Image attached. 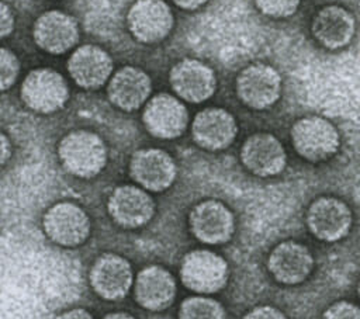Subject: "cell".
<instances>
[{
	"label": "cell",
	"mask_w": 360,
	"mask_h": 319,
	"mask_svg": "<svg viewBox=\"0 0 360 319\" xmlns=\"http://www.w3.org/2000/svg\"><path fill=\"white\" fill-rule=\"evenodd\" d=\"M134 297L143 309L153 312L165 311L174 301L176 280L162 266H146L136 274Z\"/></svg>",
	"instance_id": "44dd1931"
},
{
	"label": "cell",
	"mask_w": 360,
	"mask_h": 319,
	"mask_svg": "<svg viewBox=\"0 0 360 319\" xmlns=\"http://www.w3.org/2000/svg\"><path fill=\"white\" fill-rule=\"evenodd\" d=\"M312 37L323 48L336 51L347 46L356 32L354 15L345 7L328 4L319 8L311 22Z\"/></svg>",
	"instance_id": "ffe728a7"
},
{
	"label": "cell",
	"mask_w": 360,
	"mask_h": 319,
	"mask_svg": "<svg viewBox=\"0 0 360 319\" xmlns=\"http://www.w3.org/2000/svg\"><path fill=\"white\" fill-rule=\"evenodd\" d=\"M20 97L30 110L39 114H52L66 104L69 87L59 72L49 67H37L24 77Z\"/></svg>",
	"instance_id": "3957f363"
},
{
	"label": "cell",
	"mask_w": 360,
	"mask_h": 319,
	"mask_svg": "<svg viewBox=\"0 0 360 319\" xmlns=\"http://www.w3.org/2000/svg\"><path fill=\"white\" fill-rule=\"evenodd\" d=\"M103 319H136V318H134L132 315L125 313V312H112V313L105 315Z\"/></svg>",
	"instance_id": "1f68e13d"
},
{
	"label": "cell",
	"mask_w": 360,
	"mask_h": 319,
	"mask_svg": "<svg viewBox=\"0 0 360 319\" xmlns=\"http://www.w3.org/2000/svg\"><path fill=\"white\" fill-rule=\"evenodd\" d=\"M14 30V14L11 8L3 1L0 6V34L1 38L8 37Z\"/></svg>",
	"instance_id": "83f0119b"
},
{
	"label": "cell",
	"mask_w": 360,
	"mask_h": 319,
	"mask_svg": "<svg viewBox=\"0 0 360 319\" xmlns=\"http://www.w3.org/2000/svg\"><path fill=\"white\" fill-rule=\"evenodd\" d=\"M301 0H255L256 7L260 13L273 18H285L292 15Z\"/></svg>",
	"instance_id": "cb8c5ba5"
},
{
	"label": "cell",
	"mask_w": 360,
	"mask_h": 319,
	"mask_svg": "<svg viewBox=\"0 0 360 319\" xmlns=\"http://www.w3.org/2000/svg\"><path fill=\"white\" fill-rule=\"evenodd\" d=\"M240 162L248 171L259 177L280 174L287 164V153L281 142L269 132H257L245 139Z\"/></svg>",
	"instance_id": "5bb4252c"
},
{
	"label": "cell",
	"mask_w": 360,
	"mask_h": 319,
	"mask_svg": "<svg viewBox=\"0 0 360 319\" xmlns=\"http://www.w3.org/2000/svg\"><path fill=\"white\" fill-rule=\"evenodd\" d=\"M179 319H226L224 306L208 297L195 295L186 298L177 312Z\"/></svg>",
	"instance_id": "603a6c76"
},
{
	"label": "cell",
	"mask_w": 360,
	"mask_h": 319,
	"mask_svg": "<svg viewBox=\"0 0 360 319\" xmlns=\"http://www.w3.org/2000/svg\"><path fill=\"white\" fill-rule=\"evenodd\" d=\"M322 319H360V308L347 301H338L326 308Z\"/></svg>",
	"instance_id": "484cf974"
},
{
	"label": "cell",
	"mask_w": 360,
	"mask_h": 319,
	"mask_svg": "<svg viewBox=\"0 0 360 319\" xmlns=\"http://www.w3.org/2000/svg\"><path fill=\"white\" fill-rule=\"evenodd\" d=\"M238 134L235 117L219 107H208L195 114L191 124L193 141L205 150L228 148Z\"/></svg>",
	"instance_id": "e0dca14e"
},
{
	"label": "cell",
	"mask_w": 360,
	"mask_h": 319,
	"mask_svg": "<svg viewBox=\"0 0 360 319\" xmlns=\"http://www.w3.org/2000/svg\"><path fill=\"white\" fill-rule=\"evenodd\" d=\"M188 226L195 239L207 245L226 243L235 230V218L221 201L205 200L193 207Z\"/></svg>",
	"instance_id": "8fae6325"
},
{
	"label": "cell",
	"mask_w": 360,
	"mask_h": 319,
	"mask_svg": "<svg viewBox=\"0 0 360 319\" xmlns=\"http://www.w3.org/2000/svg\"><path fill=\"white\" fill-rule=\"evenodd\" d=\"M152 82L146 72L135 66L118 69L107 86V96L112 105L122 111H135L149 101Z\"/></svg>",
	"instance_id": "7402d4cb"
},
{
	"label": "cell",
	"mask_w": 360,
	"mask_h": 319,
	"mask_svg": "<svg viewBox=\"0 0 360 319\" xmlns=\"http://www.w3.org/2000/svg\"><path fill=\"white\" fill-rule=\"evenodd\" d=\"M359 295H360V281H359Z\"/></svg>",
	"instance_id": "d6a6232c"
},
{
	"label": "cell",
	"mask_w": 360,
	"mask_h": 319,
	"mask_svg": "<svg viewBox=\"0 0 360 319\" xmlns=\"http://www.w3.org/2000/svg\"><path fill=\"white\" fill-rule=\"evenodd\" d=\"M291 142L295 152L308 162H323L332 157L339 146L340 136L336 126L326 118L308 115L297 119L291 128Z\"/></svg>",
	"instance_id": "7a4b0ae2"
},
{
	"label": "cell",
	"mask_w": 360,
	"mask_h": 319,
	"mask_svg": "<svg viewBox=\"0 0 360 319\" xmlns=\"http://www.w3.org/2000/svg\"><path fill=\"white\" fill-rule=\"evenodd\" d=\"M107 209L117 225L135 229L150 221L155 214V202L145 188L125 184L110 194Z\"/></svg>",
	"instance_id": "2e32d148"
},
{
	"label": "cell",
	"mask_w": 360,
	"mask_h": 319,
	"mask_svg": "<svg viewBox=\"0 0 360 319\" xmlns=\"http://www.w3.org/2000/svg\"><path fill=\"white\" fill-rule=\"evenodd\" d=\"M93 291L105 301L122 299L134 282L132 267L127 259L115 253L98 256L89 273Z\"/></svg>",
	"instance_id": "7c38bea8"
},
{
	"label": "cell",
	"mask_w": 360,
	"mask_h": 319,
	"mask_svg": "<svg viewBox=\"0 0 360 319\" xmlns=\"http://www.w3.org/2000/svg\"><path fill=\"white\" fill-rule=\"evenodd\" d=\"M273 278L285 285H295L308 278L314 268L309 249L295 240H284L273 247L267 259Z\"/></svg>",
	"instance_id": "d6986e66"
},
{
	"label": "cell",
	"mask_w": 360,
	"mask_h": 319,
	"mask_svg": "<svg viewBox=\"0 0 360 319\" xmlns=\"http://www.w3.org/2000/svg\"><path fill=\"white\" fill-rule=\"evenodd\" d=\"M20 73V62L15 53L7 48L1 49L0 53V86L1 90H8L17 80Z\"/></svg>",
	"instance_id": "d4e9b609"
},
{
	"label": "cell",
	"mask_w": 360,
	"mask_h": 319,
	"mask_svg": "<svg viewBox=\"0 0 360 319\" xmlns=\"http://www.w3.org/2000/svg\"><path fill=\"white\" fill-rule=\"evenodd\" d=\"M180 280L186 288L197 294H214L228 281V264L211 250H191L181 260Z\"/></svg>",
	"instance_id": "277c9868"
},
{
	"label": "cell",
	"mask_w": 360,
	"mask_h": 319,
	"mask_svg": "<svg viewBox=\"0 0 360 319\" xmlns=\"http://www.w3.org/2000/svg\"><path fill=\"white\" fill-rule=\"evenodd\" d=\"M172 1L183 10H197L201 6H204L208 0H172Z\"/></svg>",
	"instance_id": "f546056e"
},
{
	"label": "cell",
	"mask_w": 360,
	"mask_h": 319,
	"mask_svg": "<svg viewBox=\"0 0 360 319\" xmlns=\"http://www.w3.org/2000/svg\"><path fill=\"white\" fill-rule=\"evenodd\" d=\"M79 35L76 18L59 10L42 13L32 25V38L38 48L52 55L70 51L77 44Z\"/></svg>",
	"instance_id": "4fadbf2b"
},
{
	"label": "cell",
	"mask_w": 360,
	"mask_h": 319,
	"mask_svg": "<svg viewBox=\"0 0 360 319\" xmlns=\"http://www.w3.org/2000/svg\"><path fill=\"white\" fill-rule=\"evenodd\" d=\"M56 319H94L93 315L83 308H73L62 312Z\"/></svg>",
	"instance_id": "f1b7e54d"
},
{
	"label": "cell",
	"mask_w": 360,
	"mask_h": 319,
	"mask_svg": "<svg viewBox=\"0 0 360 319\" xmlns=\"http://www.w3.org/2000/svg\"><path fill=\"white\" fill-rule=\"evenodd\" d=\"M111 56L97 45H82L73 51L68 60V72L72 80L86 90L104 86L112 76Z\"/></svg>",
	"instance_id": "ac0fdd59"
},
{
	"label": "cell",
	"mask_w": 360,
	"mask_h": 319,
	"mask_svg": "<svg viewBox=\"0 0 360 319\" xmlns=\"http://www.w3.org/2000/svg\"><path fill=\"white\" fill-rule=\"evenodd\" d=\"M353 222L347 204L336 197H319L311 202L307 211V225L311 233L323 242L343 239Z\"/></svg>",
	"instance_id": "9c48e42d"
},
{
	"label": "cell",
	"mask_w": 360,
	"mask_h": 319,
	"mask_svg": "<svg viewBox=\"0 0 360 319\" xmlns=\"http://www.w3.org/2000/svg\"><path fill=\"white\" fill-rule=\"evenodd\" d=\"M243 319H287L285 315L274 306L262 305L250 309Z\"/></svg>",
	"instance_id": "4316f807"
},
{
	"label": "cell",
	"mask_w": 360,
	"mask_h": 319,
	"mask_svg": "<svg viewBox=\"0 0 360 319\" xmlns=\"http://www.w3.org/2000/svg\"><path fill=\"white\" fill-rule=\"evenodd\" d=\"M173 21L172 8L165 0H136L127 14L131 35L142 44L165 39L173 28Z\"/></svg>",
	"instance_id": "52a82bcc"
},
{
	"label": "cell",
	"mask_w": 360,
	"mask_h": 319,
	"mask_svg": "<svg viewBox=\"0 0 360 319\" xmlns=\"http://www.w3.org/2000/svg\"><path fill=\"white\" fill-rule=\"evenodd\" d=\"M11 156V146L8 143V139L4 134H1V164H6L8 157Z\"/></svg>",
	"instance_id": "4dcf8cb0"
},
{
	"label": "cell",
	"mask_w": 360,
	"mask_h": 319,
	"mask_svg": "<svg viewBox=\"0 0 360 319\" xmlns=\"http://www.w3.org/2000/svg\"><path fill=\"white\" fill-rule=\"evenodd\" d=\"M129 174L142 188L153 193L167 190L177 174L173 157L158 148L138 149L129 159Z\"/></svg>",
	"instance_id": "30bf717a"
},
{
	"label": "cell",
	"mask_w": 360,
	"mask_h": 319,
	"mask_svg": "<svg viewBox=\"0 0 360 319\" xmlns=\"http://www.w3.org/2000/svg\"><path fill=\"white\" fill-rule=\"evenodd\" d=\"M142 122L146 131L159 139L179 138L188 125L186 105L174 96L160 93L143 107Z\"/></svg>",
	"instance_id": "ba28073f"
},
{
	"label": "cell",
	"mask_w": 360,
	"mask_h": 319,
	"mask_svg": "<svg viewBox=\"0 0 360 319\" xmlns=\"http://www.w3.org/2000/svg\"><path fill=\"white\" fill-rule=\"evenodd\" d=\"M169 82L179 98L198 104L208 100L217 87L214 70L197 59H181L169 74Z\"/></svg>",
	"instance_id": "9a60e30c"
},
{
	"label": "cell",
	"mask_w": 360,
	"mask_h": 319,
	"mask_svg": "<svg viewBox=\"0 0 360 319\" xmlns=\"http://www.w3.org/2000/svg\"><path fill=\"white\" fill-rule=\"evenodd\" d=\"M58 157L69 174L79 178H91L104 169L107 148L97 134L87 129H76L60 139Z\"/></svg>",
	"instance_id": "6da1fadb"
},
{
	"label": "cell",
	"mask_w": 360,
	"mask_h": 319,
	"mask_svg": "<svg viewBox=\"0 0 360 319\" xmlns=\"http://www.w3.org/2000/svg\"><path fill=\"white\" fill-rule=\"evenodd\" d=\"M42 228L53 243L63 247H75L89 237L91 225L82 207L70 201H62L53 204L44 214Z\"/></svg>",
	"instance_id": "5b68a950"
},
{
	"label": "cell",
	"mask_w": 360,
	"mask_h": 319,
	"mask_svg": "<svg viewBox=\"0 0 360 319\" xmlns=\"http://www.w3.org/2000/svg\"><path fill=\"white\" fill-rule=\"evenodd\" d=\"M236 94L249 108L266 110L277 103L281 94V76L267 63H252L236 77Z\"/></svg>",
	"instance_id": "8992f818"
}]
</instances>
